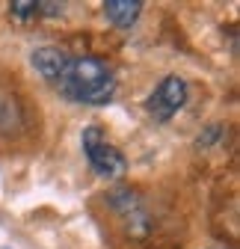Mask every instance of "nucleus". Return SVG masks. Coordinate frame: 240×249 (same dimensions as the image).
Masks as SVG:
<instances>
[{"label": "nucleus", "mask_w": 240, "mask_h": 249, "mask_svg": "<svg viewBox=\"0 0 240 249\" xmlns=\"http://www.w3.org/2000/svg\"><path fill=\"white\" fill-rule=\"evenodd\" d=\"M9 12L15 18H39V3L36 0H15V3L9 6Z\"/></svg>", "instance_id": "423d86ee"}, {"label": "nucleus", "mask_w": 240, "mask_h": 249, "mask_svg": "<svg viewBox=\"0 0 240 249\" xmlns=\"http://www.w3.org/2000/svg\"><path fill=\"white\" fill-rule=\"evenodd\" d=\"M63 95L77 101V104H92L101 107L116 95V80L107 62L95 59V56H77L71 59V66L59 83Z\"/></svg>", "instance_id": "f257e3e1"}, {"label": "nucleus", "mask_w": 240, "mask_h": 249, "mask_svg": "<svg viewBox=\"0 0 240 249\" xmlns=\"http://www.w3.org/2000/svg\"><path fill=\"white\" fill-rule=\"evenodd\" d=\"M69 66H71V56H69L66 51H59V48L45 45V48L33 51V69H36L45 80H51V83H56V86L63 83Z\"/></svg>", "instance_id": "20e7f679"}, {"label": "nucleus", "mask_w": 240, "mask_h": 249, "mask_svg": "<svg viewBox=\"0 0 240 249\" xmlns=\"http://www.w3.org/2000/svg\"><path fill=\"white\" fill-rule=\"evenodd\" d=\"M83 151H86L89 166H92L95 175H101V178H122L125 169H128L122 151L101 137L98 124H89V128L83 131Z\"/></svg>", "instance_id": "f03ea898"}, {"label": "nucleus", "mask_w": 240, "mask_h": 249, "mask_svg": "<svg viewBox=\"0 0 240 249\" xmlns=\"http://www.w3.org/2000/svg\"><path fill=\"white\" fill-rule=\"evenodd\" d=\"M184 101H187V83L178 74H169V77H163L157 83V89L152 92V95H148L145 107L157 122H169L178 110L184 107Z\"/></svg>", "instance_id": "7ed1b4c3"}, {"label": "nucleus", "mask_w": 240, "mask_h": 249, "mask_svg": "<svg viewBox=\"0 0 240 249\" xmlns=\"http://www.w3.org/2000/svg\"><path fill=\"white\" fill-rule=\"evenodd\" d=\"M139 12H142L139 0H107L104 3V15L116 27H131L139 18Z\"/></svg>", "instance_id": "39448f33"}]
</instances>
